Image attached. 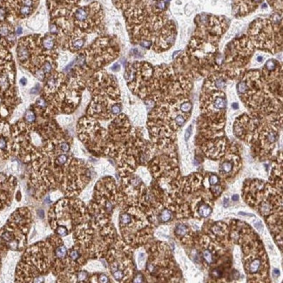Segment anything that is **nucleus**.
<instances>
[{
    "mask_svg": "<svg viewBox=\"0 0 283 283\" xmlns=\"http://www.w3.org/2000/svg\"><path fill=\"white\" fill-rule=\"evenodd\" d=\"M122 11L133 44L157 53L169 50L177 36L174 21L167 14L166 0H113Z\"/></svg>",
    "mask_w": 283,
    "mask_h": 283,
    "instance_id": "1",
    "label": "nucleus"
},
{
    "mask_svg": "<svg viewBox=\"0 0 283 283\" xmlns=\"http://www.w3.org/2000/svg\"><path fill=\"white\" fill-rule=\"evenodd\" d=\"M195 30L185 52L195 74L207 77L221 72L223 55L219 43L230 21L224 16L201 13L194 18Z\"/></svg>",
    "mask_w": 283,
    "mask_h": 283,
    "instance_id": "2",
    "label": "nucleus"
},
{
    "mask_svg": "<svg viewBox=\"0 0 283 283\" xmlns=\"http://www.w3.org/2000/svg\"><path fill=\"white\" fill-rule=\"evenodd\" d=\"M87 85L93 93V99L87 111L90 116L106 119L121 112L119 91L114 76L99 70L88 78Z\"/></svg>",
    "mask_w": 283,
    "mask_h": 283,
    "instance_id": "3",
    "label": "nucleus"
},
{
    "mask_svg": "<svg viewBox=\"0 0 283 283\" xmlns=\"http://www.w3.org/2000/svg\"><path fill=\"white\" fill-rule=\"evenodd\" d=\"M247 36L255 50L276 54L282 50L281 15L273 17H259L250 24Z\"/></svg>",
    "mask_w": 283,
    "mask_h": 283,
    "instance_id": "4",
    "label": "nucleus"
},
{
    "mask_svg": "<svg viewBox=\"0 0 283 283\" xmlns=\"http://www.w3.org/2000/svg\"><path fill=\"white\" fill-rule=\"evenodd\" d=\"M254 51L255 48L247 34L233 38L227 45L222 54L223 63L220 73L227 78H239L245 72Z\"/></svg>",
    "mask_w": 283,
    "mask_h": 283,
    "instance_id": "5",
    "label": "nucleus"
},
{
    "mask_svg": "<svg viewBox=\"0 0 283 283\" xmlns=\"http://www.w3.org/2000/svg\"><path fill=\"white\" fill-rule=\"evenodd\" d=\"M267 86L261 72L250 70L244 72L237 84V91L242 100L250 108H260V111L268 113L273 111V98H271L265 87Z\"/></svg>",
    "mask_w": 283,
    "mask_h": 283,
    "instance_id": "6",
    "label": "nucleus"
},
{
    "mask_svg": "<svg viewBox=\"0 0 283 283\" xmlns=\"http://www.w3.org/2000/svg\"><path fill=\"white\" fill-rule=\"evenodd\" d=\"M80 54L84 61L85 71L93 74L95 72L103 70L105 65L119 57V46L113 37H100Z\"/></svg>",
    "mask_w": 283,
    "mask_h": 283,
    "instance_id": "7",
    "label": "nucleus"
},
{
    "mask_svg": "<svg viewBox=\"0 0 283 283\" xmlns=\"http://www.w3.org/2000/svg\"><path fill=\"white\" fill-rule=\"evenodd\" d=\"M75 5L70 11L73 26L70 37L78 33H102L105 25L101 5L98 2H93L84 6Z\"/></svg>",
    "mask_w": 283,
    "mask_h": 283,
    "instance_id": "8",
    "label": "nucleus"
},
{
    "mask_svg": "<svg viewBox=\"0 0 283 283\" xmlns=\"http://www.w3.org/2000/svg\"><path fill=\"white\" fill-rule=\"evenodd\" d=\"M263 79L272 91L274 89L278 92L281 91L282 84V66L281 64L276 59H268L261 71Z\"/></svg>",
    "mask_w": 283,
    "mask_h": 283,
    "instance_id": "9",
    "label": "nucleus"
},
{
    "mask_svg": "<svg viewBox=\"0 0 283 283\" xmlns=\"http://www.w3.org/2000/svg\"><path fill=\"white\" fill-rule=\"evenodd\" d=\"M261 3L262 0H233V14L238 18L247 17L255 11Z\"/></svg>",
    "mask_w": 283,
    "mask_h": 283,
    "instance_id": "10",
    "label": "nucleus"
},
{
    "mask_svg": "<svg viewBox=\"0 0 283 283\" xmlns=\"http://www.w3.org/2000/svg\"><path fill=\"white\" fill-rule=\"evenodd\" d=\"M274 13L282 15V0H267Z\"/></svg>",
    "mask_w": 283,
    "mask_h": 283,
    "instance_id": "11",
    "label": "nucleus"
},
{
    "mask_svg": "<svg viewBox=\"0 0 283 283\" xmlns=\"http://www.w3.org/2000/svg\"><path fill=\"white\" fill-rule=\"evenodd\" d=\"M25 123L28 124V125H32L36 121L37 116L36 113L33 110H28L25 114Z\"/></svg>",
    "mask_w": 283,
    "mask_h": 283,
    "instance_id": "12",
    "label": "nucleus"
},
{
    "mask_svg": "<svg viewBox=\"0 0 283 283\" xmlns=\"http://www.w3.org/2000/svg\"><path fill=\"white\" fill-rule=\"evenodd\" d=\"M132 217H131L130 214L128 213H122L120 215V218H119V221H120V224L121 225H128L130 224L131 222H132Z\"/></svg>",
    "mask_w": 283,
    "mask_h": 283,
    "instance_id": "13",
    "label": "nucleus"
},
{
    "mask_svg": "<svg viewBox=\"0 0 283 283\" xmlns=\"http://www.w3.org/2000/svg\"><path fill=\"white\" fill-rule=\"evenodd\" d=\"M211 212H212L211 207H210L209 206L206 205V204L202 205V206L200 207V209H199V213H200V214H201V216H203V217H207V216H209L210 213H211Z\"/></svg>",
    "mask_w": 283,
    "mask_h": 283,
    "instance_id": "14",
    "label": "nucleus"
},
{
    "mask_svg": "<svg viewBox=\"0 0 283 283\" xmlns=\"http://www.w3.org/2000/svg\"><path fill=\"white\" fill-rule=\"evenodd\" d=\"M260 268V260L256 259L253 260L249 265V271L252 273H256Z\"/></svg>",
    "mask_w": 283,
    "mask_h": 283,
    "instance_id": "15",
    "label": "nucleus"
},
{
    "mask_svg": "<svg viewBox=\"0 0 283 283\" xmlns=\"http://www.w3.org/2000/svg\"><path fill=\"white\" fill-rule=\"evenodd\" d=\"M171 217H172V213L169 210L167 209H165L161 212L160 213V221L162 222H166L168 221H170L171 219Z\"/></svg>",
    "mask_w": 283,
    "mask_h": 283,
    "instance_id": "16",
    "label": "nucleus"
},
{
    "mask_svg": "<svg viewBox=\"0 0 283 283\" xmlns=\"http://www.w3.org/2000/svg\"><path fill=\"white\" fill-rule=\"evenodd\" d=\"M187 230H188V228H187V227L186 225H184V224H179L176 227V228H175V233L179 236H183V235H185L186 233Z\"/></svg>",
    "mask_w": 283,
    "mask_h": 283,
    "instance_id": "17",
    "label": "nucleus"
},
{
    "mask_svg": "<svg viewBox=\"0 0 283 283\" xmlns=\"http://www.w3.org/2000/svg\"><path fill=\"white\" fill-rule=\"evenodd\" d=\"M233 166V165L232 161H224L221 166V169L222 172L227 173V172H230L232 171Z\"/></svg>",
    "mask_w": 283,
    "mask_h": 283,
    "instance_id": "18",
    "label": "nucleus"
},
{
    "mask_svg": "<svg viewBox=\"0 0 283 283\" xmlns=\"http://www.w3.org/2000/svg\"><path fill=\"white\" fill-rule=\"evenodd\" d=\"M5 133L0 134V151H5L8 146V141L5 137Z\"/></svg>",
    "mask_w": 283,
    "mask_h": 283,
    "instance_id": "19",
    "label": "nucleus"
},
{
    "mask_svg": "<svg viewBox=\"0 0 283 283\" xmlns=\"http://www.w3.org/2000/svg\"><path fill=\"white\" fill-rule=\"evenodd\" d=\"M203 257L207 260V263H212L213 262V255L208 250H205L203 252Z\"/></svg>",
    "mask_w": 283,
    "mask_h": 283,
    "instance_id": "20",
    "label": "nucleus"
},
{
    "mask_svg": "<svg viewBox=\"0 0 283 283\" xmlns=\"http://www.w3.org/2000/svg\"><path fill=\"white\" fill-rule=\"evenodd\" d=\"M218 182H219V179H218V177L216 175H212L209 179V183L210 185H216Z\"/></svg>",
    "mask_w": 283,
    "mask_h": 283,
    "instance_id": "21",
    "label": "nucleus"
},
{
    "mask_svg": "<svg viewBox=\"0 0 283 283\" xmlns=\"http://www.w3.org/2000/svg\"><path fill=\"white\" fill-rule=\"evenodd\" d=\"M86 276H87V274L85 272H79L78 275V279L79 280H83L86 278Z\"/></svg>",
    "mask_w": 283,
    "mask_h": 283,
    "instance_id": "22",
    "label": "nucleus"
},
{
    "mask_svg": "<svg viewBox=\"0 0 283 283\" xmlns=\"http://www.w3.org/2000/svg\"><path fill=\"white\" fill-rule=\"evenodd\" d=\"M191 133H192V125L189 126V128L186 130V135H185L186 140H187L189 139V137L191 136Z\"/></svg>",
    "mask_w": 283,
    "mask_h": 283,
    "instance_id": "23",
    "label": "nucleus"
},
{
    "mask_svg": "<svg viewBox=\"0 0 283 283\" xmlns=\"http://www.w3.org/2000/svg\"><path fill=\"white\" fill-rule=\"evenodd\" d=\"M212 191L214 194H219L221 192V186H217V187H213Z\"/></svg>",
    "mask_w": 283,
    "mask_h": 283,
    "instance_id": "24",
    "label": "nucleus"
},
{
    "mask_svg": "<svg viewBox=\"0 0 283 283\" xmlns=\"http://www.w3.org/2000/svg\"><path fill=\"white\" fill-rule=\"evenodd\" d=\"M99 279H100V280H99V281H100V282H108V281H109V280H108V277H107V276H105V274H101Z\"/></svg>",
    "mask_w": 283,
    "mask_h": 283,
    "instance_id": "25",
    "label": "nucleus"
},
{
    "mask_svg": "<svg viewBox=\"0 0 283 283\" xmlns=\"http://www.w3.org/2000/svg\"><path fill=\"white\" fill-rule=\"evenodd\" d=\"M213 274L216 276V278H219V277H221V271H220L219 269H215V270L213 271Z\"/></svg>",
    "mask_w": 283,
    "mask_h": 283,
    "instance_id": "26",
    "label": "nucleus"
},
{
    "mask_svg": "<svg viewBox=\"0 0 283 283\" xmlns=\"http://www.w3.org/2000/svg\"><path fill=\"white\" fill-rule=\"evenodd\" d=\"M20 83L23 84V85H25L26 84V78H21L20 80Z\"/></svg>",
    "mask_w": 283,
    "mask_h": 283,
    "instance_id": "27",
    "label": "nucleus"
},
{
    "mask_svg": "<svg viewBox=\"0 0 283 283\" xmlns=\"http://www.w3.org/2000/svg\"><path fill=\"white\" fill-rule=\"evenodd\" d=\"M223 206L225 207H228V200L227 199H224V204H223Z\"/></svg>",
    "mask_w": 283,
    "mask_h": 283,
    "instance_id": "28",
    "label": "nucleus"
},
{
    "mask_svg": "<svg viewBox=\"0 0 283 283\" xmlns=\"http://www.w3.org/2000/svg\"><path fill=\"white\" fill-rule=\"evenodd\" d=\"M274 274L275 276H278V275L280 274L279 270H277V269H274Z\"/></svg>",
    "mask_w": 283,
    "mask_h": 283,
    "instance_id": "29",
    "label": "nucleus"
},
{
    "mask_svg": "<svg viewBox=\"0 0 283 283\" xmlns=\"http://www.w3.org/2000/svg\"><path fill=\"white\" fill-rule=\"evenodd\" d=\"M17 34H21L22 33V28L21 27H18L17 29Z\"/></svg>",
    "mask_w": 283,
    "mask_h": 283,
    "instance_id": "30",
    "label": "nucleus"
},
{
    "mask_svg": "<svg viewBox=\"0 0 283 283\" xmlns=\"http://www.w3.org/2000/svg\"><path fill=\"white\" fill-rule=\"evenodd\" d=\"M238 200H239V196L238 195H233V201H238Z\"/></svg>",
    "mask_w": 283,
    "mask_h": 283,
    "instance_id": "31",
    "label": "nucleus"
},
{
    "mask_svg": "<svg viewBox=\"0 0 283 283\" xmlns=\"http://www.w3.org/2000/svg\"><path fill=\"white\" fill-rule=\"evenodd\" d=\"M232 106H233V109H237V108H238V104H236V103H233V104L232 105Z\"/></svg>",
    "mask_w": 283,
    "mask_h": 283,
    "instance_id": "32",
    "label": "nucleus"
},
{
    "mask_svg": "<svg viewBox=\"0 0 283 283\" xmlns=\"http://www.w3.org/2000/svg\"><path fill=\"white\" fill-rule=\"evenodd\" d=\"M257 59H258L260 62H261V61H262V57H258V58H257Z\"/></svg>",
    "mask_w": 283,
    "mask_h": 283,
    "instance_id": "33",
    "label": "nucleus"
},
{
    "mask_svg": "<svg viewBox=\"0 0 283 283\" xmlns=\"http://www.w3.org/2000/svg\"><path fill=\"white\" fill-rule=\"evenodd\" d=\"M2 54H3V53H0V56H1V55H2Z\"/></svg>",
    "mask_w": 283,
    "mask_h": 283,
    "instance_id": "34",
    "label": "nucleus"
},
{
    "mask_svg": "<svg viewBox=\"0 0 283 283\" xmlns=\"http://www.w3.org/2000/svg\"><path fill=\"white\" fill-rule=\"evenodd\" d=\"M166 1H169V0H166Z\"/></svg>",
    "mask_w": 283,
    "mask_h": 283,
    "instance_id": "35",
    "label": "nucleus"
}]
</instances>
